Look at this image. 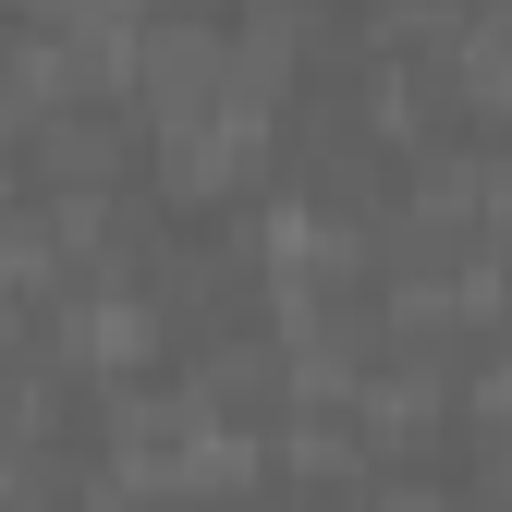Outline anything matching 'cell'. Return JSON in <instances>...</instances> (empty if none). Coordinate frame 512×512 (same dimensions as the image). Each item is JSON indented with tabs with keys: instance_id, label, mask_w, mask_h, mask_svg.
<instances>
[{
	"instance_id": "cell-1",
	"label": "cell",
	"mask_w": 512,
	"mask_h": 512,
	"mask_svg": "<svg viewBox=\"0 0 512 512\" xmlns=\"http://www.w3.org/2000/svg\"><path fill=\"white\" fill-rule=\"evenodd\" d=\"M378 512H452V488H427V476H403V488H378Z\"/></svg>"
}]
</instances>
